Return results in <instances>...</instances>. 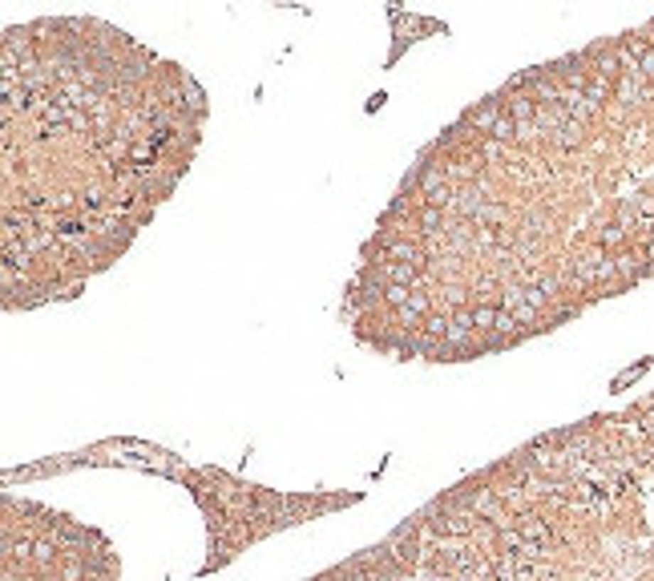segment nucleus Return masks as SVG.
Masks as SVG:
<instances>
[{
	"label": "nucleus",
	"mask_w": 654,
	"mask_h": 581,
	"mask_svg": "<svg viewBox=\"0 0 654 581\" xmlns=\"http://www.w3.org/2000/svg\"><path fill=\"white\" fill-rule=\"evenodd\" d=\"M545 250L537 307L586 303L654 279V21L550 65Z\"/></svg>",
	"instance_id": "1"
}]
</instances>
